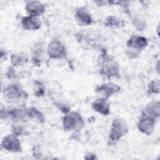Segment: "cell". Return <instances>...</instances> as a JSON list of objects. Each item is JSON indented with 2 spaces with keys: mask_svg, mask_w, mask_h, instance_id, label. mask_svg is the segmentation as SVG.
Instances as JSON below:
<instances>
[{
  "mask_svg": "<svg viewBox=\"0 0 160 160\" xmlns=\"http://www.w3.org/2000/svg\"><path fill=\"white\" fill-rule=\"evenodd\" d=\"M83 125L84 121L81 116L76 112H68L63 118V127L65 131L79 130Z\"/></svg>",
  "mask_w": 160,
  "mask_h": 160,
  "instance_id": "6da1fadb",
  "label": "cell"
},
{
  "mask_svg": "<svg viewBox=\"0 0 160 160\" xmlns=\"http://www.w3.org/2000/svg\"><path fill=\"white\" fill-rule=\"evenodd\" d=\"M128 131V126L126 121L121 119H114L112 123L109 133V140L115 142Z\"/></svg>",
  "mask_w": 160,
  "mask_h": 160,
  "instance_id": "7a4b0ae2",
  "label": "cell"
},
{
  "mask_svg": "<svg viewBox=\"0 0 160 160\" xmlns=\"http://www.w3.org/2000/svg\"><path fill=\"white\" fill-rule=\"evenodd\" d=\"M4 98L9 102H16L26 98L27 94L24 91L20 86L16 84H11L8 86L4 91Z\"/></svg>",
  "mask_w": 160,
  "mask_h": 160,
  "instance_id": "3957f363",
  "label": "cell"
},
{
  "mask_svg": "<svg viewBox=\"0 0 160 160\" xmlns=\"http://www.w3.org/2000/svg\"><path fill=\"white\" fill-rule=\"evenodd\" d=\"M1 118H9L16 121H24L28 118V109L16 108L9 109H4V114H1Z\"/></svg>",
  "mask_w": 160,
  "mask_h": 160,
  "instance_id": "277c9868",
  "label": "cell"
},
{
  "mask_svg": "<svg viewBox=\"0 0 160 160\" xmlns=\"http://www.w3.org/2000/svg\"><path fill=\"white\" fill-rule=\"evenodd\" d=\"M2 146L4 149L10 152H20L21 151V142L14 134L8 135L2 141Z\"/></svg>",
  "mask_w": 160,
  "mask_h": 160,
  "instance_id": "5b68a950",
  "label": "cell"
},
{
  "mask_svg": "<svg viewBox=\"0 0 160 160\" xmlns=\"http://www.w3.org/2000/svg\"><path fill=\"white\" fill-rule=\"evenodd\" d=\"M49 57L54 59L63 58L66 56V51L64 46L58 41H52L48 48Z\"/></svg>",
  "mask_w": 160,
  "mask_h": 160,
  "instance_id": "8992f818",
  "label": "cell"
},
{
  "mask_svg": "<svg viewBox=\"0 0 160 160\" xmlns=\"http://www.w3.org/2000/svg\"><path fill=\"white\" fill-rule=\"evenodd\" d=\"M156 119L144 113L142 114L139 119L138 123L139 129L144 134H151L154 128Z\"/></svg>",
  "mask_w": 160,
  "mask_h": 160,
  "instance_id": "52a82bcc",
  "label": "cell"
},
{
  "mask_svg": "<svg viewBox=\"0 0 160 160\" xmlns=\"http://www.w3.org/2000/svg\"><path fill=\"white\" fill-rule=\"evenodd\" d=\"M25 9L31 16L38 17L45 10V6L39 1H29L26 3Z\"/></svg>",
  "mask_w": 160,
  "mask_h": 160,
  "instance_id": "ba28073f",
  "label": "cell"
},
{
  "mask_svg": "<svg viewBox=\"0 0 160 160\" xmlns=\"http://www.w3.org/2000/svg\"><path fill=\"white\" fill-rule=\"evenodd\" d=\"M147 44L146 38L140 36H132L127 42V46L129 49L137 52L146 46Z\"/></svg>",
  "mask_w": 160,
  "mask_h": 160,
  "instance_id": "9c48e42d",
  "label": "cell"
},
{
  "mask_svg": "<svg viewBox=\"0 0 160 160\" xmlns=\"http://www.w3.org/2000/svg\"><path fill=\"white\" fill-rule=\"evenodd\" d=\"M93 109L102 115H108L109 113L110 106L107 98H101L95 100L92 104Z\"/></svg>",
  "mask_w": 160,
  "mask_h": 160,
  "instance_id": "30bf717a",
  "label": "cell"
},
{
  "mask_svg": "<svg viewBox=\"0 0 160 160\" xmlns=\"http://www.w3.org/2000/svg\"><path fill=\"white\" fill-rule=\"evenodd\" d=\"M118 72V66L116 62L109 59L104 61L101 68V73L108 77L116 76Z\"/></svg>",
  "mask_w": 160,
  "mask_h": 160,
  "instance_id": "8fae6325",
  "label": "cell"
},
{
  "mask_svg": "<svg viewBox=\"0 0 160 160\" xmlns=\"http://www.w3.org/2000/svg\"><path fill=\"white\" fill-rule=\"evenodd\" d=\"M119 90H120V88L116 84L109 83V84H101V86H98L96 88V91L99 94H101V96H102V98H107L111 96L112 94L119 91Z\"/></svg>",
  "mask_w": 160,
  "mask_h": 160,
  "instance_id": "7c38bea8",
  "label": "cell"
},
{
  "mask_svg": "<svg viewBox=\"0 0 160 160\" xmlns=\"http://www.w3.org/2000/svg\"><path fill=\"white\" fill-rule=\"evenodd\" d=\"M22 26L26 30H36L41 26V22L38 17L25 16L22 18L21 21Z\"/></svg>",
  "mask_w": 160,
  "mask_h": 160,
  "instance_id": "4fadbf2b",
  "label": "cell"
},
{
  "mask_svg": "<svg viewBox=\"0 0 160 160\" xmlns=\"http://www.w3.org/2000/svg\"><path fill=\"white\" fill-rule=\"evenodd\" d=\"M77 21L80 25L88 26L92 23V18L88 10L84 8H79L76 12Z\"/></svg>",
  "mask_w": 160,
  "mask_h": 160,
  "instance_id": "5bb4252c",
  "label": "cell"
},
{
  "mask_svg": "<svg viewBox=\"0 0 160 160\" xmlns=\"http://www.w3.org/2000/svg\"><path fill=\"white\" fill-rule=\"evenodd\" d=\"M51 98L54 104L59 109V111L66 114L69 111L70 105L64 98L56 94H52Z\"/></svg>",
  "mask_w": 160,
  "mask_h": 160,
  "instance_id": "9a60e30c",
  "label": "cell"
},
{
  "mask_svg": "<svg viewBox=\"0 0 160 160\" xmlns=\"http://www.w3.org/2000/svg\"><path fill=\"white\" fill-rule=\"evenodd\" d=\"M159 102H152L146 107L144 113L156 119L157 117L159 116Z\"/></svg>",
  "mask_w": 160,
  "mask_h": 160,
  "instance_id": "2e32d148",
  "label": "cell"
},
{
  "mask_svg": "<svg viewBox=\"0 0 160 160\" xmlns=\"http://www.w3.org/2000/svg\"><path fill=\"white\" fill-rule=\"evenodd\" d=\"M28 61V56L26 54L18 52L13 54L11 56V62L14 66H21Z\"/></svg>",
  "mask_w": 160,
  "mask_h": 160,
  "instance_id": "e0dca14e",
  "label": "cell"
},
{
  "mask_svg": "<svg viewBox=\"0 0 160 160\" xmlns=\"http://www.w3.org/2000/svg\"><path fill=\"white\" fill-rule=\"evenodd\" d=\"M28 118L34 119L40 123L44 121V118L40 111H39L36 108H31L28 109Z\"/></svg>",
  "mask_w": 160,
  "mask_h": 160,
  "instance_id": "ac0fdd59",
  "label": "cell"
},
{
  "mask_svg": "<svg viewBox=\"0 0 160 160\" xmlns=\"http://www.w3.org/2000/svg\"><path fill=\"white\" fill-rule=\"evenodd\" d=\"M105 24L107 26L109 27H121V26H123L124 24L122 23V21H121V19H118L116 17L114 16H109L107 18Z\"/></svg>",
  "mask_w": 160,
  "mask_h": 160,
  "instance_id": "d6986e66",
  "label": "cell"
},
{
  "mask_svg": "<svg viewBox=\"0 0 160 160\" xmlns=\"http://www.w3.org/2000/svg\"><path fill=\"white\" fill-rule=\"evenodd\" d=\"M149 91L151 93H158L159 92V81L154 79L151 81L149 85Z\"/></svg>",
  "mask_w": 160,
  "mask_h": 160,
  "instance_id": "ffe728a7",
  "label": "cell"
},
{
  "mask_svg": "<svg viewBox=\"0 0 160 160\" xmlns=\"http://www.w3.org/2000/svg\"><path fill=\"white\" fill-rule=\"evenodd\" d=\"M12 131H13V134L16 135V136L22 135L24 132V129L19 125H15L13 127Z\"/></svg>",
  "mask_w": 160,
  "mask_h": 160,
  "instance_id": "44dd1931",
  "label": "cell"
}]
</instances>
